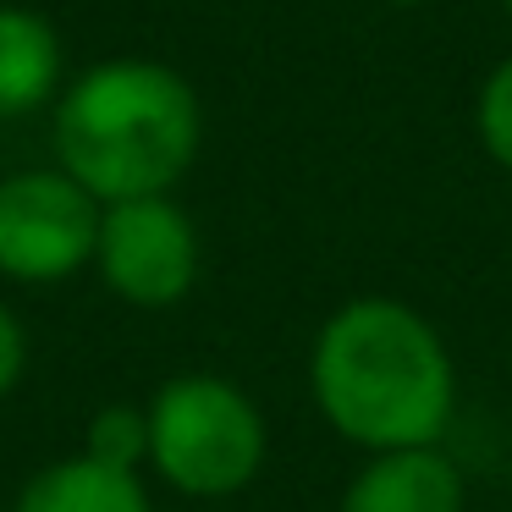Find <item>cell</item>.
Listing matches in <instances>:
<instances>
[{
	"mask_svg": "<svg viewBox=\"0 0 512 512\" xmlns=\"http://www.w3.org/2000/svg\"><path fill=\"white\" fill-rule=\"evenodd\" d=\"M309 397L364 457L441 446L457 419V358L413 303L353 298L314 331Z\"/></svg>",
	"mask_w": 512,
	"mask_h": 512,
	"instance_id": "6da1fadb",
	"label": "cell"
},
{
	"mask_svg": "<svg viewBox=\"0 0 512 512\" xmlns=\"http://www.w3.org/2000/svg\"><path fill=\"white\" fill-rule=\"evenodd\" d=\"M56 166L100 204L171 193L204 144V111L177 67L111 56L83 67L50 105Z\"/></svg>",
	"mask_w": 512,
	"mask_h": 512,
	"instance_id": "7a4b0ae2",
	"label": "cell"
},
{
	"mask_svg": "<svg viewBox=\"0 0 512 512\" xmlns=\"http://www.w3.org/2000/svg\"><path fill=\"white\" fill-rule=\"evenodd\" d=\"M149 463L193 501L237 496L265 468V413L226 375H171L149 402Z\"/></svg>",
	"mask_w": 512,
	"mask_h": 512,
	"instance_id": "3957f363",
	"label": "cell"
},
{
	"mask_svg": "<svg viewBox=\"0 0 512 512\" xmlns=\"http://www.w3.org/2000/svg\"><path fill=\"white\" fill-rule=\"evenodd\" d=\"M105 204L61 166H28L0 177V276L50 287L94 265Z\"/></svg>",
	"mask_w": 512,
	"mask_h": 512,
	"instance_id": "277c9868",
	"label": "cell"
},
{
	"mask_svg": "<svg viewBox=\"0 0 512 512\" xmlns=\"http://www.w3.org/2000/svg\"><path fill=\"white\" fill-rule=\"evenodd\" d=\"M94 270L133 309H171L199 281V232L171 193L105 204Z\"/></svg>",
	"mask_w": 512,
	"mask_h": 512,
	"instance_id": "5b68a950",
	"label": "cell"
},
{
	"mask_svg": "<svg viewBox=\"0 0 512 512\" xmlns=\"http://www.w3.org/2000/svg\"><path fill=\"white\" fill-rule=\"evenodd\" d=\"M336 512H468L463 463H452L446 446L375 452L347 479Z\"/></svg>",
	"mask_w": 512,
	"mask_h": 512,
	"instance_id": "8992f818",
	"label": "cell"
},
{
	"mask_svg": "<svg viewBox=\"0 0 512 512\" xmlns=\"http://www.w3.org/2000/svg\"><path fill=\"white\" fill-rule=\"evenodd\" d=\"M61 34L34 6H0V122H23L61 100Z\"/></svg>",
	"mask_w": 512,
	"mask_h": 512,
	"instance_id": "52a82bcc",
	"label": "cell"
},
{
	"mask_svg": "<svg viewBox=\"0 0 512 512\" xmlns=\"http://www.w3.org/2000/svg\"><path fill=\"white\" fill-rule=\"evenodd\" d=\"M12 512H149V490L133 468L94 463L83 452L28 479Z\"/></svg>",
	"mask_w": 512,
	"mask_h": 512,
	"instance_id": "ba28073f",
	"label": "cell"
},
{
	"mask_svg": "<svg viewBox=\"0 0 512 512\" xmlns=\"http://www.w3.org/2000/svg\"><path fill=\"white\" fill-rule=\"evenodd\" d=\"M83 452L94 463H111V468H133L149 457V413L144 408H127V402H111V408L94 413L89 424V446Z\"/></svg>",
	"mask_w": 512,
	"mask_h": 512,
	"instance_id": "9c48e42d",
	"label": "cell"
},
{
	"mask_svg": "<svg viewBox=\"0 0 512 512\" xmlns=\"http://www.w3.org/2000/svg\"><path fill=\"white\" fill-rule=\"evenodd\" d=\"M474 127H479V144H485V155L496 160L501 171H512V56L501 61V67L485 78V89H479Z\"/></svg>",
	"mask_w": 512,
	"mask_h": 512,
	"instance_id": "30bf717a",
	"label": "cell"
},
{
	"mask_svg": "<svg viewBox=\"0 0 512 512\" xmlns=\"http://www.w3.org/2000/svg\"><path fill=\"white\" fill-rule=\"evenodd\" d=\"M23 364H28V336L17 325V314L0 303V397L23 380Z\"/></svg>",
	"mask_w": 512,
	"mask_h": 512,
	"instance_id": "8fae6325",
	"label": "cell"
},
{
	"mask_svg": "<svg viewBox=\"0 0 512 512\" xmlns=\"http://www.w3.org/2000/svg\"><path fill=\"white\" fill-rule=\"evenodd\" d=\"M391 6H419V0H391Z\"/></svg>",
	"mask_w": 512,
	"mask_h": 512,
	"instance_id": "7c38bea8",
	"label": "cell"
},
{
	"mask_svg": "<svg viewBox=\"0 0 512 512\" xmlns=\"http://www.w3.org/2000/svg\"><path fill=\"white\" fill-rule=\"evenodd\" d=\"M501 6H507V17H512V0H501Z\"/></svg>",
	"mask_w": 512,
	"mask_h": 512,
	"instance_id": "4fadbf2b",
	"label": "cell"
}]
</instances>
